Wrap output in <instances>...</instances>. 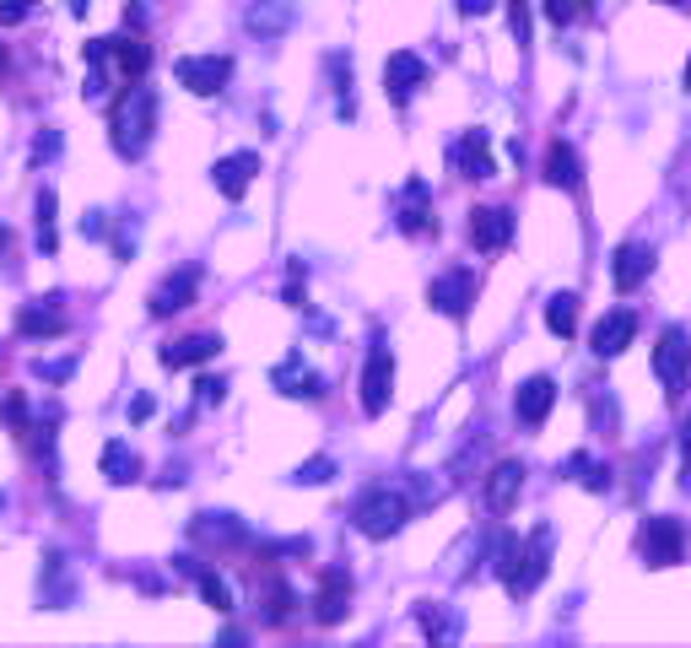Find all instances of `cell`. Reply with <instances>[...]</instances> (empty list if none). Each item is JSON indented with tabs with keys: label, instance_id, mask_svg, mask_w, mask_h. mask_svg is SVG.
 <instances>
[{
	"label": "cell",
	"instance_id": "7402d4cb",
	"mask_svg": "<svg viewBox=\"0 0 691 648\" xmlns=\"http://www.w3.org/2000/svg\"><path fill=\"white\" fill-rule=\"evenodd\" d=\"M16 329H22L27 340H55V335H65L60 298H44V303H27V309L16 314Z\"/></svg>",
	"mask_w": 691,
	"mask_h": 648
},
{
	"label": "cell",
	"instance_id": "ee69618b",
	"mask_svg": "<svg viewBox=\"0 0 691 648\" xmlns=\"http://www.w3.org/2000/svg\"><path fill=\"white\" fill-rule=\"evenodd\" d=\"M81 233H87V238H103V233H109V222H103V211H92V216L81 222Z\"/></svg>",
	"mask_w": 691,
	"mask_h": 648
},
{
	"label": "cell",
	"instance_id": "f1b7e54d",
	"mask_svg": "<svg viewBox=\"0 0 691 648\" xmlns=\"http://www.w3.org/2000/svg\"><path fill=\"white\" fill-rule=\"evenodd\" d=\"M55 216H60V200H55V190H38V249H44V255H55V249H60Z\"/></svg>",
	"mask_w": 691,
	"mask_h": 648
},
{
	"label": "cell",
	"instance_id": "5b68a950",
	"mask_svg": "<svg viewBox=\"0 0 691 648\" xmlns=\"http://www.w3.org/2000/svg\"><path fill=\"white\" fill-rule=\"evenodd\" d=\"M174 81L194 92V98H216L227 81H233V60L227 55H185L174 65Z\"/></svg>",
	"mask_w": 691,
	"mask_h": 648
},
{
	"label": "cell",
	"instance_id": "836d02e7",
	"mask_svg": "<svg viewBox=\"0 0 691 648\" xmlns=\"http://www.w3.org/2000/svg\"><path fill=\"white\" fill-rule=\"evenodd\" d=\"M194 589H200V600H205L211 611H233V589L222 583V573L200 568V573H194Z\"/></svg>",
	"mask_w": 691,
	"mask_h": 648
},
{
	"label": "cell",
	"instance_id": "ab89813d",
	"mask_svg": "<svg viewBox=\"0 0 691 648\" xmlns=\"http://www.w3.org/2000/svg\"><path fill=\"white\" fill-rule=\"evenodd\" d=\"M33 5H38V0H0V27H16Z\"/></svg>",
	"mask_w": 691,
	"mask_h": 648
},
{
	"label": "cell",
	"instance_id": "ffe728a7",
	"mask_svg": "<svg viewBox=\"0 0 691 648\" xmlns=\"http://www.w3.org/2000/svg\"><path fill=\"white\" fill-rule=\"evenodd\" d=\"M648 276H654V249H648V244H622L616 259H611V281H616V292H637Z\"/></svg>",
	"mask_w": 691,
	"mask_h": 648
},
{
	"label": "cell",
	"instance_id": "8992f818",
	"mask_svg": "<svg viewBox=\"0 0 691 648\" xmlns=\"http://www.w3.org/2000/svg\"><path fill=\"white\" fill-rule=\"evenodd\" d=\"M643 557L654 562V568H676L681 557H687V529H681V518L659 514L643 524Z\"/></svg>",
	"mask_w": 691,
	"mask_h": 648
},
{
	"label": "cell",
	"instance_id": "4fadbf2b",
	"mask_svg": "<svg viewBox=\"0 0 691 648\" xmlns=\"http://www.w3.org/2000/svg\"><path fill=\"white\" fill-rule=\"evenodd\" d=\"M632 335H637V314L632 309H611L605 320L589 329V346H594V357H622L632 346Z\"/></svg>",
	"mask_w": 691,
	"mask_h": 648
},
{
	"label": "cell",
	"instance_id": "52a82bcc",
	"mask_svg": "<svg viewBox=\"0 0 691 648\" xmlns=\"http://www.w3.org/2000/svg\"><path fill=\"white\" fill-rule=\"evenodd\" d=\"M389 394H394V357H389L383 340H374V351H368V362H363V411H368V416H383V411H389Z\"/></svg>",
	"mask_w": 691,
	"mask_h": 648
},
{
	"label": "cell",
	"instance_id": "2e32d148",
	"mask_svg": "<svg viewBox=\"0 0 691 648\" xmlns=\"http://www.w3.org/2000/svg\"><path fill=\"white\" fill-rule=\"evenodd\" d=\"M270 384L281 389V394H292V400H319V394H324V379H319L314 368L303 362V351H292L287 362H276Z\"/></svg>",
	"mask_w": 691,
	"mask_h": 648
},
{
	"label": "cell",
	"instance_id": "bcb514c9",
	"mask_svg": "<svg viewBox=\"0 0 691 648\" xmlns=\"http://www.w3.org/2000/svg\"><path fill=\"white\" fill-rule=\"evenodd\" d=\"M459 5V16H487L492 11V0H454Z\"/></svg>",
	"mask_w": 691,
	"mask_h": 648
},
{
	"label": "cell",
	"instance_id": "f907efd6",
	"mask_svg": "<svg viewBox=\"0 0 691 648\" xmlns=\"http://www.w3.org/2000/svg\"><path fill=\"white\" fill-rule=\"evenodd\" d=\"M681 449H687V459H691V416H687V427H681Z\"/></svg>",
	"mask_w": 691,
	"mask_h": 648
},
{
	"label": "cell",
	"instance_id": "484cf974",
	"mask_svg": "<svg viewBox=\"0 0 691 648\" xmlns=\"http://www.w3.org/2000/svg\"><path fill=\"white\" fill-rule=\"evenodd\" d=\"M567 481H578V487H589V492H605L611 487V465H600V459H589V454H572L562 465Z\"/></svg>",
	"mask_w": 691,
	"mask_h": 648
},
{
	"label": "cell",
	"instance_id": "44dd1931",
	"mask_svg": "<svg viewBox=\"0 0 691 648\" xmlns=\"http://www.w3.org/2000/svg\"><path fill=\"white\" fill-rule=\"evenodd\" d=\"M216 351H222V335H211V329L179 335V340L163 346V368H200V362H211Z\"/></svg>",
	"mask_w": 691,
	"mask_h": 648
},
{
	"label": "cell",
	"instance_id": "f35d334b",
	"mask_svg": "<svg viewBox=\"0 0 691 648\" xmlns=\"http://www.w3.org/2000/svg\"><path fill=\"white\" fill-rule=\"evenodd\" d=\"M55 152H60V130H44V135H38V146H33V157H27V163H33V168H44V163H49V157H55Z\"/></svg>",
	"mask_w": 691,
	"mask_h": 648
},
{
	"label": "cell",
	"instance_id": "83f0119b",
	"mask_svg": "<svg viewBox=\"0 0 691 648\" xmlns=\"http://www.w3.org/2000/svg\"><path fill=\"white\" fill-rule=\"evenodd\" d=\"M38 594H44V605H65V600L76 594V583H65V557L60 551L44 557V589H38Z\"/></svg>",
	"mask_w": 691,
	"mask_h": 648
},
{
	"label": "cell",
	"instance_id": "8fae6325",
	"mask_svg": "<svg viewBox=\"0 0 691 648\" xmlns=\"http://www.w3.org/2000/svg\"><path fill=\"white\" fill-rule=\"evenodd\" d=\"M448 163H454V168H459L465 179H492V174H498L487 130H465L459 141H448Z\"/></svg>",
	"mask_w": 691,
	"mask_h": 648
},
{
	"label": "cell",
	"instance_id": "c3c4849f",
	"mask_svg": "<svg viewBox=\"0 0 691 648\" xmlns=\"http://www.w3.org/2000/svg\"><path fill=\"white\" fill-rule=\"evenodd\" d=\"M76 362H44V379H70Z\"/></svg>",
	"mask_w": 691,
	"mask_h": 648
},
{
	"label": "cell",
	"instance_id": "1f68e13d",
	"mask_svg": "<svg viewBox=\"0 0 691 648\" xmlns=\"http://www.w3.org/2000/svg\"><path fill=\"white\" fill-rule=\"evenodd\" d=\"M194 540H244V524L233 514H200L194 518Z\"/></svg>",
	"mask_w": 691,
	"mask_h": 648
},
{
	"label": "cell",
	"instance_id": "f5cc1de1",
	"mask_svg": "<svg viewBox=\"0 0 691 648\" xmlns=\"http://www.w3.org/2000/svg\"><path fill=\"white\" fill-rule=\"evenodd\" d=\"M0 70H5V44H0Z\"/></svg>",
	"mask_w": 691,
	"mask_h": 648
},
{
	"label": "cell",
	"instance_id": "816d5d0a",
	"mask_svg": "<svg viewBox=\"0 0 691 648\" xmlns=\"http://www.w3.org/2000/svg\"><path fill=\"white\" fill-rule=\"evenodd\" d=\"M659 5H676V11H687L691 0H659Z\"/></svg>",
	"mask_w": 691,
	"mask_h": 648
},
{
	"label": "cell",
	"instance_id": "d6a6232c",
	"mask_svg": "<svg viewBox=\"0 0 691 648\" xmlns=\"http://www.w3.org/2000/svg\"><path fill=\"white\" fill-rule=\"evenodd\" d=\"M292 605H298V594H292V583H265V622L270 627H281L287 616H292Z\"/></svg>",
	"mask_w": 691,
	"mask_h": 648
},
{
	"label": "cell",
	"instance_id": "8d00e7d4",
	"mask_svg": "<svg viewBox=\"0 0 691 648\" xmlns=\"http://www.w3.org/2000/svg\"><path fill=\"white\" fill-rule=\"evenodd\" d=\"M292 481H298V487H324V481H335V459H324V454H319V459H309Z\"/></svg>",
	"mask_w": 691,
	"mask_h": 648
},
{
	"label": "cell",
	"instance_id": "9a60e30c",
	"mask_svg": "<svg viewBox=\"0 0 691 648\" xmlns=\"http://www.w3.org/2000/svg\"><path fill=\"white\" fill-rule=\"evenodd\" d=\"M400 233H411V238H422V233H433V190H427V179H411L405 190H400Z\"/></svg>",
	"mask_w": 691,
	"mask_h": 648
},
{
	"label": "cell",
	"instance_id": "f546056e",
	"mask_svg": "<svg viewBox=\"0 0 691 648\" xmlns=\"http://www.w3.org/2000/svg\"><path fill=\"white\" fill-rule=\"evenodd\" d=\"M114 65L125 70L130 81H141V76H146V65H152V49H146L141 38H114Z\"/></svg>",
	"mask_w": 691,
	"mask_h": 648
},
{
	"label": "cell",
	"instance_id": "d6986e66",
	"mask_svg": "<svg viewBox=\"0 0 691 648\" xmlns=\"http://www.w3.org/2000/svg\"><path fill=\"white\" fill-rule=\"evenodd\" d=\"M519 492H524V465H519V459H503V465L487 470V492H481V498H487L492 514H508V509L519 503Z\"/></svg>",
	"mask_w": 691,
	"mask_h": 648
},
{
	"label": "cell",
	"instance_id": "74e56055",
	"mask_svg": "<svg viewBox=\"0 0 691 648\" xmlns=\"http://www.w3.org/2000/svg\"><path fill=\"white\" fill-rule=\"evenodd\" d=\"M546 16H551L557 27H572V22L583 16V0H546Z\"/></svg>",
	"mask_w": 691,
	"mask_h": 648
},
{
	"label": "cell",
	"instance_id": "277c9868",
	"mask_svg": "<svg viewBox=\"0 0 691 648\" xmlns=\"http://www.w3.org/2000/svg\"><path fill=\"white\" fill-rule=\"evenodd\" d=\"M654 373H659V384L670 400H681L691 389V340L687 329H665L659 335V346H654Z\"/></svg>",
	"mask_w": 691,
	"mask_h": 648
},
{
	"label": "cell",
	"instance_id": "e575fe53",
	"mask_svg": "<svg viewBox=\"0 0 691 648\" xmlns=\"http://www.w3.org/2000/svg\"><path fill=\"white\" fill-rule=\"evenodd\" d=\"M330 70H335V92H341V120H352L357 103H352V70H346V55H330Z\"/></svg>",
	"mask_w": 691,
	"mask_h": 648
},
{
	"label": "cell",
	"instance_id": "db71d44e",
	"mask_svg": "<svg viewBox=\"0 0 691 648\" xmlns=\"http://www.w3.org/2000/svg\"><path fill=\"white\" fill-rule=\"evenodd\" d=\"M687 92H691V60H687Z\"/></svg>",
	"mask_w": 691,
	"mask_h": 648
},
{
	"label": "cell",
	"instance_id": "4dcf8cb0",
	"mask_svg": "<svg viewBox=\"0 0 691 648\" xmlns=\"http://www.w3.org/2000/svg\"><path fill=\"white\" fill-rule=\"evenodd\" d=\"M546 324H551V335H572L578 329V292H557L551 303H546Z\"/></svg>",
	"mask_w": 691,
	"mask_h": 648
},
{
	"label": "cell",
	"instance_id": "7bdbcfd3",
	"mask_svg": "<svg viewBox=\"0 0 691 648\" xmlns=\"http://www.w3.org/2000/svg\"><path fill=\"white\" fill-rule=\"evenodd\" d=\"M152 411H157V400H152V394H135V400H130V422H146Z\"/></svg>",
	"mask_w": 691,
	"mask_h": 648
},
{
	"label": "cell",
	"instance_id": "3957f363",
	"mask_svg": "<svg viewBox=\"0 0 691 648\" xmlns=\"http://www.w3.org/2000/svg\"><path fill=\"white\" fill-rule=\"evenodd\" d=\"M546 568H551V529L540 524V529H535V535L519 546V562L508 568V579H503L508 594H513V600L535 594V589H540V579H546Z\"/></svg>",
	"mask_w": 691,
	"mask_h": 648
},
{
	"label": "cell",
	"instance_id": "f6af8a7d",
	"mask_svg": "<svg viewBox=\"0 0 691 648\" xmlns=\"http://www.w3.org/2000/svg\"><path fill=\"white\" fill-rule=\"evenodd\" d=\"M281 298H287V303H292V309H309V303H303V281H298V276H292V281H287V287H281Z\"/></svg>",
	"mask_w": 691,
	"mask_h": 648
},
{
	"label": "cell",
	"instance_id": "603a6c76",
	"mask_svg": "<svg viewBox=\"0 0 691 648\" xmlns=\"http://www.w3.org/2000/svg\"><path fill=\"white\" fill-rule=\"evenodd\" d=\"M244 22H249L254 38H281V33L292 27V5H287V0H254Z\"/></svg>",
	"mask_w": 691,
	"mask_h": 648
},
{
	"label": "cell",
	"instance_id": "ac0fdd59",
	"mask_svg": "<svg viewBox=\"0 0 691 648\" xmlns=\"http://www.w3.org/2000/svg\"><path fill=\"white\" fill-rule=\"evenodd\" d=\"M254 174H259V152H233V157H222V163L211 168V185L227 194V200H244Z\"/></svg>",
	"mask_w": 691,
	"mask_h": 648
},
{
	"label": "cell",
	"instance_id": "e0dca14e",
	"mask_svg": "<svg viewBox=\"0 0 691 648\" xmlns=\"http://www.w3.org/2000/svg\"><path fill=\"white\" fill-rule=\"evenodd\" d=\"M346 605H352V573H346V568H330L314 594V616L324 627H335V622H346Z\"/></svg>",
	"mask_w": 691,
	"mask_h": 648
},
{
	"label": "cell",
	"instance_id": "d4e9b609",
	"mask_svg": "<svg viewBox=\"0 0 691 648\" xmlns=\"http://www.w3.org/2000/svg\"><path fill=\"white\" fill-rule=\"evenodd\" d=\"M103 476L114 481V487H130V481H141V459H135V449L130 444H103Z\"/></svg>",
	"mask_w": 691,
	"mask_h": 648
},
{
	"label": "cell",
	"instance_id": "7a4b0ae2",
	"mask_svg": "<svg viewBox=\"0 0 691 648\" xmlns=\"http://www.w3.org/2000/svg\"><path fill=\"white\" fill-rule=\"evenodd\" d=\"M405 518H411V498L394 492V487H368V492L352 503V524H357L368 540H389V535H400Z\"/></svg>",
	"mask_w": 691,
	"mask_h": 648
},
{
	"label": "cell",
	"instance_id": "681fc988",
	"mask_svg": "<svg viewBox=\"0 0 691 648\" xmlns=\"http://www.w3.org/2000/svg\"><path fill=\"white\" fill-rule=\"evenodd\" d=\"M65 5H70V16H87V5H92V0H65Z\"/></svg>",
	"mask_w": 691,
	"mask_h": 648
},
{
	"label": "cell",
	"instance_id": "ba28073f",
	"mask_svg": "<svg viewBox=\"0 0 691 648\" xmlns=\"http://www.w3.org/2000/svg\"><path fill=\"white\" fill-rule=\"evenodd\" d=\"M427 303L438 309V314H448V320H465L470 314V303H476V270H443L438 281L427 287Z\"/></svg>",
	"mask_w": 691,
	"mask_h": 648
},
{
	"label": "cell",
	"instance_id": "cb8c5ba5",
	"mask_svg": "<svg viewBox=\"0 0 691 648\" xmlns=\"http://www.w3.org/2000/svg\"><path fill=\"white\" fill-rule=\"evenodd\" d=\"M578 179H583V163H578V152L557 141L551 152H546V185H557V190H578Z\"/></svg>",
	"mask_w": 691,
	"mask_h": 648
},
{
	"label": "cell",
	"instance_id": "7c38bea8",
	"mask_svg": "<svg viewBox=\"0 0 691 648\" xmlns=\"http://www.w3.org/2000/svg\"><path fill=\"white\" fill-rule=\"evenodd\" d=\"M194 287H200V265H185V270L163 276V281L152 287V320H168V314H179V309H189Z\"/></svg>",
	"mask_w": 691,
	"mask_h": 648
},
{
	"label": "cell",
	"instance_id": "4316f807",
	"mask_svg": "<svg viewBox=\"0 0 691 648\" xmlns=\"http://www.w3.org/2000/svg\"><path fill=\"white\" fill-rule=\"evenodd\" d=\"M519 546H524V540H519L513 529H492V535H487V562H492L498 579H508V568L519 562Z\"/></svg>",
	"mask_w": 691,
	"mask_h": 648
},
{
	"label": "cell",
	"instance_id": "b9f144b4",
	"mask_svg": "<svg viewBox=\"0 0 691 648\" xmlns=\"http://www.w3.org/2000/svg\"><path fill=\"white\" fill-rule=\"evenodd\" d=\"M194 394H200L205 405H216V400L227 394V384H222V379H200V384H194Z\"/></svg>",
	"mask_w": 691,
	"mask_h": 648
},
{
	"label": "cell",
	"instance_id": "6da1fadb",
	"mask_svg": "<svg viewBox=\"0 0 691 648\" xmlns=\"http://www.w3.org/2000/svg\"><path fill=\"white\" fill-rule=\"evenodd\" d=\"M152 135H157V92H152V87H125V92L114 98V114H109L114 152H120L125 163H135V157H146Z\"/></svg>",
	"mask_w": 691,
	"mask_h": 648
},
{
	"label": "cell",
	"instance_id": "7dc6e473",
	"mask_svg": "<svg viewBox=\"0 0 691 648\" xmlns=\"http://www.w3.org/2000/svg\"><path fill=\"white\" fill-rule=\"evenodd\" d=\"M146 11H152V5H146V0H130L125 22H130V27H141V22H146Z\"/></svg>",
	"mask_w": 691,
	"mask_h": 648
},
{
	"label": "cell",
	"instance_id": "30bf717a",
	"mask_svg": "<svg viewBox=\"0 0 691 648\" xmlns=\"http://www.w3.org/2000/svg\"><path fill=\"white\" fill-rule=\"evenodd\" d=\"M470 244L481 249V255H498L513 244V211L508 205H476L470 211Z\"/></svg>",
	"mask_w": 691,
	"mask_h": 648
},
{
	"label": "cell",
	"instance_id": "d590c367",
	"mask_svg": "<svg viewBox=\"0 0 691 648\" xmlns=\"http://www.w3.org/2000/svg\"><path fill=\"white\" fill-rule=\"evenodd\" d=\"M0 422H5V427H27V422H33L27 394H5V400H0Z\"/></svg>",
	"mask_w": 691,
	"mask_h": 648
},
{
	"label": "cell",
	"instance_id": "60d3db41",
	"mask_svg": "<svg viewBox=\"0 0 691 648\" xmlns=\"http://www.w3.org/2000/svg\"><path fill=\"white\" fill-rule=\"evenodd\" d=\"M508 16H513V38L530 44V11H524V0H508Z\"/></svg>",
	"mask_w": 691,
	"mask_h": 648
},
{
	"label": "cell",
	"instance_id": "9c48e42d",
	"mask_svg": "<svg viewBox=\"0 0 691 648\" xmlns=\"http://www.w3.org/2000/svg\"><path fill=\"white\" fill-rule=\"evenodd\" d=\"M427 81V60L416 55V49H394L389 65H383V87H389V103L394 109H405L411 98H416V87Z\"/></svg>",
	"mask_w": 691,
	"mask_h": 648
},
{
	"label": "cell",
	"instance_id": "11a10c76",
	"mask_svg": "<svg viewBox=\"0 0 691 648\" xmlns=\"http://www.w3.org/2000/svg\"><path fill=\"white\" fill-rule=\"evenodd\" d=\"M0 509H5V498H0Z\"/></svg>",
	"mask_w": 691,
	"mask_h": 648
},
{
	"label": "cell",
	"instance_id": "5bb4252c",
	"mask_svg": "<svg viewBox=\"0 0 691 648\" xmlns=\"http://www.w3.org/2000/svg\"><path fill=\"white\" fill-rule=\"evenodd\" d=\"M551 405H557V384H551L546 373L524 379V384H519V394H513V416H519L524 427H540V422L551 416Z\"/></svg>",
	"mask_w": 691,
	"mask_h": 648
}]
</instances>
